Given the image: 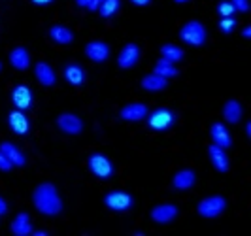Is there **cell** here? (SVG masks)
<instances>
[{
  "mask_svg": "<svg viewBox=\"0 0 251 236\" xmlns=\"http://www.w3.org/2000/svg\"><path fill=\"white\" fill-rule=\"evenodd\" d=\"M32 204L42 215H48V217L59 215L63 211V199L59 195V189L50 182L36 185L32 193Z\"/></svg>",
  "mask_w": 251,
  "mask_h": 236,
  "instance_id": "6da1fadb",
  "label": "cell"
},
{
  "mask_svg": "<svg viewBox=\"0 0 251 236\" xmlns=\"http://www.w3.org/2000/svg\"><path fill=\"white\" fill-rule=\"evenodd\" d=\"M177 36H179V40H181L183 44H187V46L201 48V46L206 44V40H208V30H206V26L202 25L201 21L191 19V21L181 25Z\"/></svg>",
  "mask_w": 251,
  "mask_h": 236,
  "instance_id": "7a4b0ae2",
  "label": "cell"
},
{
  "mask_svg": "<svg viewBox=\"0 0 251 236\" xmlns=\"http://www.w3.org/2000/svg\"><path fill=\"white\" fill-rule=\"evenodd\" d=\"M177 121V115L174 110H170V108H155L153 112H150L146 115V123L150 127L151 131H155V132H166V131H170Z\"/></svg>",
  "mask_w": 251,
  "mask_h": 236,
  "instance_id": "3957f363",
  "label": "cell"
},
{
  "mask_svg": "<svg viewBox=\"0 0 251 236\" xmlns=\"http://www.w3.org/2000/svg\"><path fill=\"white\" fill-rule=\"evenodd\" d=\"M87 166L91 170V174L99 180H110L115 174V166L110 161V157H106L104 153H91L87 159Z\"/></svg>",
  "mask_w": 251,
  "mask_h": 236,
  "instance_id": "277c9868",
  "label": "cell"
},
{
  "mask_svg": "<svg viewBox=\"0 0 251 236\" xmlns=\"http://www.w3.org/2000/svg\"><path fill=\"white\" fill-rule=\"evenodd\" d=\"M104 206H106L108 210L117 211V213L128 211V210H132V206H134V197H132L130 193H126V191L113 189V191L104 195Z\"/></svg>",
  "mask_w": 251,
  "mask_h": 236,
  "instance_id": "5b68a950",
  "label": "cell"
},
{
  "mask_svg": "<svg viewBox=\"0 0 251 236\" xmlns=\"http://www.w3.org/2000/svg\"><path fill=\"white\" fill-rule=\"evenodd\" d=\"M226 210V199L221 197V195H212V197H206L199 202L197 206V211L201 217H206V219H214L217 215H221L223 211Z\"/></svg>",
  "mask_w": 251,
  "mask_h": 236,
  "instance_id": "8992f818",
  "label": "cell"
},
{
  "mask_svg": "<svg viewBox=\"0 0 251 236\" xmlns=\"http://www.w3.org/2000/svg\"><path fill=\"white\" fill-rule=\"evenodd\" d=\"M140 55H142V51H140L138 44H134V42L125 44L123 50L119 51V55H117V66L121 70H130V68H134L138 64Z\"/></svg>",
  "mask_w": 251,
  "mask_h": 236,
  "instance_id": "52a82bcc",
  "label": "cell"
},
{
  "mask_svg": "<svg viewBox=\"0 0 251 236\" xmlns=\"http://www.w3.org/2000/svg\"><path fill=\"white\" fill-rule=\"evenodd\" d=\"M110 53H112L110 46L106 42H102V40H91L89 44H85V55H87V59L97 62V64L108 61L110 59Z\"/></svg>",
  "mask_w": 251,
  "mask_h": 236,
  "instance_id": "ba28073f",
  "label": "cell"
},
{
  "mask_svg": "<svg viewBox=\"0 0 251 236\" xmlns=\"http://www.w3.org/2000/svg\"><path fill=\"white\" fill-rule=\"evenodd\" d=\"M57 127L59 131L64 134H70V136H77L81 131H83V121L75 115V113H61L57 117Z\"/></svg>",
  "mask_w": 251,
  "mask_h": 236,
  "instance_id": "9c48e42d",
  "label": "cell"
},
{
  "mask_svg": "<svg viewBox=\"0 0 251 236\" xmlns=\"http://www.w3.org/2000/svg\"><path fill=\"white\" fill-rule=\"evenodd\" d=\"M12 104L15 106V110H23V112H26L30 106H32V100H34V97H32V91H30V87L28 85H25V83H19V85H15V87L12 89Z\"/></svg>",
  "mask_w": 251,
  "mask_h": 236,
  "instance_id": "30bf717a",
  "label": "cell"
},
{
  "mask_svg": "<svg viewBox=\"0 0 251 236\" xmlns=\"http://www.w3.org/2000/svg\"><path fill=\"white\" fill-rule=\"evenodd\" d=\"M177 213H179V210H177L176 204H168V202H166V204H157V206H153V210H151L150 215L155 223L168 225L176 219Z\"/></svg>",
  "mask_w": 251,
  "mask_h": 236,
  "instance_id": "8fae6325",
  "label": "cell"
},
{
  "mask_svg": "<svg viewBox=\"0 0 251 236\" xmlns=\"http://www.w3.org/2000/svg\"><path fill=\"white\" fill-rule=\"evenodd\" d=\"M148 113H150V108H148L146 104H142V102H130V104H126V106L121 108L119 117H121L123 121L136 123V121L146 119V115H148Z\"/></svg>",
  "mask_w": 251,
  "mask_h": 236,
  "instance_id": "7c38bea8",
  "label": "cell"
},
{
  "mask_svg": "<svg viewBox=\"0 0 251 236\" xmlns=\"http://www.w3.org/2000/svg\"><path fill=\"white\" fill-rule=\"evenodd\" d=\"M8 125H10V129L13 132L19 134V136H25V134L30 132V121H28V117L25 115L23 110H12L8 113Z\"/></svg>",
  "mask_w": 251,
  "mask_h": 236,
  "instance_id": "4fadbf2b",
  "label": "cell"
},
{
  "mask_svg": "<svg viewBox=\"0 0 251 236\" xmlns=\"http://www.w3.org/2000/svg\"><path fill=\"white\" fill-rule=\"evenodd\" d=\"M208 157H210V161H212V164H214V168L217 170V172H221V174L228 172V168H230V161H228L226 149L212 144V146H208Z\"/></svg>",
  "mask_w": 251,
  "mask_h": 236,
  "instance_id": "5bb4252c",
  "label": "cell"
},
{
  "mask_svg": "<svg viewBox=\"0 0 251 236\" xmlns=\"http://www.w3.org/2000/svg\"><path fill=\"white\" fill-rule=\"evenodd\" d=\"M63 74H64V79H66L70 85H74V87H81V85L87 81V72H85V68H83L81 64H77V62H68V64L64 66Z\"/></svg>",
  "mask_w": 251,
  "mask_h": 236,
  "instance_id": "9a60e30c",
  "label": "cell"
},
{
  "mask_svg": "<svg viewBox=\"0 0 251 236\" xmlns=\"http://www.w3.org/2000/svg\"><path fill=\"white\" fill-rule=\"evenodd\" d=\"M34 76L40 81V85H44V87H53L57 83V74H55L53 66L46 61H38L34 64Z\"/></svg>",
  "mask_w": 251,
  "mask_h": 236,
  "instance_id": "2e32d148",
  "label": "cell"
},
{
  "mask_svg": "<svg viewBox=\"0 0 251 236\" xmlns=\"http://www.w3.org/2000/svg\"><path fill=\"white\" fill-rule=\"evenodd\" d=\"M210 136H212V142H214L215 146H219V148L228 149L232 146V136H230L226 125L219 123V121L210 127Z\"/></svg>",
  "mask_w": 251,
  "mask_h": 236,
  "instance_id": "e0dca14e",
  "label": "cell"
},
{
  "mask_svg": "<svg viewBox=\"0 0 251 236\" xmlns=\"http://www.w3.org/2000/svg\"><path fill=\"white\" fill-rule=\"evenodd\" d=\"M197 184V172L191 168H181L177 170L174 178H172V187L176 191H187Z\"/></svg>",
  "mask_w": 251,
  "mask_h": 236,
  "instance_id": "ac0fdd59",
  "label": "cell"
},
{
  "mask_svg": "<svg viewBox=\"0 0 251 236\" xmlns=\"http://www.w3.org/2000/svg\"><path fill=\"white\" fill-rule=\"evenodd\" d=\"M10 64L17 72H25L26 68L30 66V53H28V50L23 48V46L13 48L10 51Z\"/></svg>",
  "mask_w": 251,
  "mask_h": 236,
  "instance_id": "d6986e66",
  "label": "cell"
},
{
  "mask_svg": "<svg viewBox=\"0 0 251 236\" xmlns=\"http://www.w3.org/2000/svg\"><path fill=\"white\" fill-rule=\"evenodd\" d=\"M10 231L15 236H28L32 235V221H30V215L26 211H19L15 217H13L12 225H10Z\"/></svg>",
  "mask_w": 251,
  "mask_h": 236,
  "instance_id": "ffe728a7",
  "label": "cell"
},
{
  "mask_svg": "<svg viewBox=\"0 0 251 236\" xmlns=\"http://www.w3.org/2000/svg\"><path fill=\"white\" fill-rule=\"evenodd\" d=\"M0 149H2V153L10 159V162H12L13 166H19V168H21V166L26 164L25 153L17 148L13 142H2V144H0Z\"/></svg>",
  "mask_w": 251,
  "mask_h": 236,
  "instance_id": "44dd1931",
  "label": "cell"
},
{
  "mask_svg": "<svg viewBox=\"0 0 251 236\" xmlns=\"http://www.w3.org/2000/svg\"><path fill=\"white\" fill-rule=\"evenodd\" d=\"M242 115H244V108L236 99H230L225 102L223 106V117H225L226 123L236 125L242 121Z\"/></svg>",
  "mask_w": 251,
  "mask_h": 236,
  "instance_id": "7402d4cb",
  "label": "cell"
},
{
  "mask_svg": "<svg viewBox=\"0 0 251 236\" xmlns=\"http://www.w3.org/2000/svg\"><path fill=\"white\" fill-rule=\"evenodd\" d=\"M50 38L59 46H68L74 42V32L64 25H53L50 28Z\"/></svg>",
  "mask_w": 251,
  "mask_h": 236,
  "instance_id": "603a6c76",
  "label": "cell"
},
{
  "mask_svg": "<svg viewBox=\"0 0 251 236\" xmlns=\"http://www.w3.org/2000/svg\"><path fill=\"white\" fill-rule=\"evenodd\" d=\"M153 74L161 76L164 79H170V78H176L179 74V70H177V66L174 62L166 61V59H159L153 66Z\"/></svg>",
  "mask_w": 251,
  "mask_h": 236,
  "instance_id": "cb8c5ba5",
  "label": "cell"
},
{
  "mask_svg": "<svg viewBox=\"0 0 251 236\" xmlns=\"http://www.w3.org/2000/svg\"><path fill=\"white\" fill-rule=\"evenodd\" d=\"M168 87V79H164L157 74H148L142 78V89L151 91V93H157V91H164Z\"/></svg>",
  "mask_w": 251,
  "mask_h": 236,
  "instance_id": "d4e9b609",
  "label": "cell"
},
{
  "mask_svg": "<svg viewBox=\"0 0 251 236\" xmlns=\"http://www.w3.org/2000/svg\"><path fill=\"white\" fill-rule=\"evenodd\" d=\"M183 57H185V51L181 50L179 46H176V44H164V46H161V59H166V61L177 64L179 61H183Z\"/></svg>",
  "mask_w": 251,
  "mask_h": 236,
  "instance_id": "484cf974",
  "label": "cell"
},
{
  "mask_svg": "<svg viewBox=\"0 0 251 236\" xmlns=\"http://www.w3.org/2000/svg\"><path fill=\"white\" fill-rule=\"evenodd\" d=\"M119 10H121V0H102V4L99 6L97 12L100 13L102 19H110Z\"/></svg>",
  "mask_w": 251,
  "mask_h": 236,
  "instance_id": "4316f807",
  "label": "cell"
},
{
  "mask_svg": "<svg viewBox=\"0 0 251 236\" xmlns=\"http://www.w3.org/2000/svg\"><path fill=\"white\" fill-rule=\"evenodd\" d=\"M217 13H219V17H232L236 10H234V6L230 4V0H221L219 4H217Z\"/></svg>",
  "mask_w": 251,
  "mask_h": 236,
  "instance_id": "83f0119b",
  "label": "cell"
},
{
  "mask_svg": "<svg viewBox=\"0 0 251 236\" xmlns=\"http://www.w3.org/2000/svg\"><path fill=\"white\" fill-rule=\"evenodd\" d=\"M217 26H219V30H221L223 34H230V32L234 30V26H236L234 15H232V17H221L219 23H217Z\"/></svg>",
  "mask_w": 251,
  "mask_h": 236,
  "instance_id": "f1b7e54d",
  "label": "cell"
},
{
  "mask_svg": "<svg viewBox=\"0 0 251 236\" xmlns=\"http://www.w3.org/2000/svg\"><path fill=\"white\" fill-rule=\"evenodd\" d=\"M230 4L234 6V10L238 13L250 12V0H230Z\"/></svg>",
  "mask_w": 251,
  "mask_h": 236,
  "instance_id": "f546056e",
  "label": "cell"
},
{
  "mask_svg": "<svg viewBox=\"0 0 251 236\" xmlns=\"http://www.w3.org/2000/svg\"><path fill=\"white\" fill-rule=\"evenodd\" d=\"M12 168H13V164L10 162V159L2 153V149H0V170H2V172H10Z\"/></svg>",
  "mask_w": 251,
  "mask_h": 236,
  "instance_id": "4dcf8cb0",
  "label": "cell"
},
{
  "mask_svg": "<svg viewBox=\"0 0 251 236\" xmlns=\"http://www.w3.org/2000/svg\"><path fill=\"white\" fill-rule=\"evenodd\" d=\"M100 4H102V0H85V10H89V12H97Z\"/></svg>",
  "mask_w": 251,
  "mask_h": 236,
  "instance_id": "1f68e13d",
  "label": "cell"
},
{
  "mask_svg": "<svg viewBox=\"0 0 251 236\" xmlns=\"http://www.w3.org/2000/svg\"><path fill=\"white\" fill-rule=\"evenodd\" d=\"M130 4H134V6H138V8H144V6H150L151 0H128Z\"/></svg>",
  "mask_w": 251,
  "mask_h": 236,
  "instance_id": "d6a6232c",
  "label": "cell"
},
{
  "mask_svg": "<svg viewBox=\"0 0 251 236\" xmlns=\"http://www.w3.org/2000/svg\"><path fill=\"white\" fill-rule=\"evenodd\" d=\"M8 213V202L0 197V215H6Z\"/></svg>",
  "mask_w": 251,
  "mask_h": 236,
  "instance_id": "836d02e7",
  "label": "cell"
},
{
  "mask_svg": "<svg viewBox=\"0 0 251 236\" xmlns=\"http://www.w3.org/2000/svg\"><path fill=\"white\" fill-rule=\"evenodd\" d=\"M242 38H244V40H250L251 38V26L250 25L244 26V30H242Z\"/></svg>",
  "mask_w": 251,
  "mask_h": 236,
  "instance_id": "e575fe53",
  "label": "cell"
},
{
  "mask_svg": "<svg viewBox=\"0 0 251 236\" xmlns=\"http://www.w3.org/2000/svg\"><path fill=\"white\" fill-rule=\"evenodd\" d=\"M36 6H48V4H51V2H55V0H32Z\"/></svg>",
  "mask_w": 251,
  "mask_h": 236,
  "instance_id": "d590c367",
  "label": "cell"
},
{
  "mask_svg": "<svg viewBox=\"0 0 251 236\" xmlns=\"http://www.w3.org/2000/svg\"><path fill=\"white\" fill-rule=\"evenodd\" d=\"M32 235L34 236H48L50 233H48V231H34V229H32Z\"/></svg>",
  "mask_w": 251,
  "mask_h": 236,
  "instance_id": "8d00e7d4",
  "label": "cell"
},
{
  "mask_svg": "<svg viewBox=\"0 0 251 236\" xmlns=\"http://www.w3.org/2000/svg\"><path fill=\"white\" fill-rule=\"evenodd\" d=\"M246 136H248V138L251 136V121H248V123H246Z\"/></svg>",
  "mask_w": 251,
  "mask_h": 236,
  "instance_id": "74e56055",
  "label": "cell"
},
{
  "mask_svg": "<svg viewBox=\"0 0 251 236\" xmlns=\"http://www.w3.org/2000/svg\"><path fill=\"white\" fill-rule=\"evenodd\" d=\"M75 4H77L79 8H85V0H75Z\"/></svg>",
  "mask_w": 251,
  "mask_h": 236,
  "instance_id": "f35d334b",
  "label": "cell"
},
{
  "mask_svg": "<svg viewBox=\"0 0 251 236\" xmlns=\"http://www.w3.org/2000/svg\"><path fill=\"white\" fill-rule=\"evenodd\" d=\"M176 4H185V2H189V0H174Z\"/></svg>",
  "mask_w": 251,
  "mask_h": 236,
  "instance_id": "ab89813d",
  "label": "cell"
},
{
  "mask_svg": "<svg viewBox=\"0 0 251 236\" xmlns=\"http://www.w3.org/2000/svg\"><path fill=\"white\" fill-rule=\"evenodd\" d=\"M0 70H2V62H0Z\"/></svg>",
  "mask_w": 251,
  "mask_h": 236,
  "instance_id": "60d3db41",
  "label": "cell"
}]
</instances>
